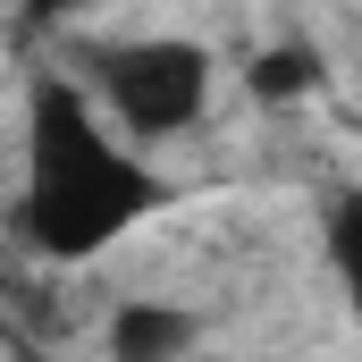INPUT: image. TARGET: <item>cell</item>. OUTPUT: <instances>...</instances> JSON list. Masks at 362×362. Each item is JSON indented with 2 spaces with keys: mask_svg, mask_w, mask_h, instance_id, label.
<instances>
[{
  "mask_svg": "<svg viewBox=\"0 0 362 362\" xmlns=\"http://www.w3.org/2000/svg\"><path fill=\"white\" fill-rule=\"evenodd\" d=\"M185 362H202V354H185Z\"/></svg>",
  "mask_w": 362,
  "mask_h": 362,
  "instance_id": "8",
  "label": "cell"
},
{
  "mask_svg": "<svg viewBox=\"0 0 362 362\" xmlns=\"http://www.w3.org/2000/svg\"><path fill=\"white\" fill-rule=\"evenodd\" d=\"M85 76H93L101 110H110V118H118L127 135L160 144V135H185V127L202 118V93H211V59H202L194 42L144 34V42H101V51H85Z\"/></svg>",
  "mask_w": 362,
  "mask_h": 362,
  "instance_id": "2",
  "label": "cell"
},
{
  "mask_svg": "<svg viewBox=\"0 0 362 362\" xmlns=\"http://www.w3.org/2000/svg\"><path fill=\"white\" fill-rule=\"evenodd\" d=\"M194 337H202V320H194L185 303H152V295H135V303L110 312V362H185V354H194Z\"/></svg>",
  "mask_w": 362,
  "mask_h": 362,
  "instance_id": "3",
  "label": "cell"
},
{
  "mask_svg": "<svg viewBox=\"0 0 362 362\" xmlns=\"http://www.w3.org/2000/svg\"><path fill=\"white\" fill-rule=\"evenodd\" d=\"M245 85H253V101H303V93H320V59L303 42H278L245 68Z\"/></svg>",
  "mask_w": 362,
  "mask_h": 362,
  "instance_id": "4",
  "label": "cell"
},
{
  "mask_svg": "<svg viewBox=\"0 0 362 362\" xmlns=\"http://www.w3.org/2000/svg\"><path fill=\"white\" fill-rule=\"evenodd\" d=\"M17 362H51V354H42V346H17Z\"/></svg>",
  "mask_w": 362,
  "mask_h": 362,
  "instance_id": "7",
  "label": "cell"
},
{
  "mask_svg": "<svg viewBox=\"0 0 362 362\" xmlns=\"http://www.w3.org/2000/svg\"><path fill=\"white\" fill-rule=\"evenodd\" d=\"M329 253H337V278L354 286V303H362V185L337 194V211H329Z\"/></svg>",
  "mask_w": 362,
  "mask_h": 362,
  "instance_id": "5",
  "label": "cell"
},
{
  "mask_svg": "<svg viewBox=\"0 0 362 362\" xmlns=\"http://www.w3.org/2000/svg\"><path fill=\"white\" fill-rule=\"evenodd\" d=\"M169 185L135 169L101 127H93L85 93L59 76L34 85V118H25V194H17V236L51 262H85L118 228H135L144 211H160Z\"/></svg>",
  "mask_w": 362,
  "mask_h": 362,
  "instance_id": "1",
  "label": "cell"
},
{
  "mask_svg": "<svg viewBox=\"0 0 362 362\" xmlns=\"http://www.w3.org/2000/svg\"><path fill=\"white\" fill-rule=\"evenodd\" d=\"M93 0H25V25H59V17H76Z\"/></svg>",
  "mask_w": 362,
  "mask_h": 362,
  "instance_id": "6",
  "label": "cell"
}]
</instances>
